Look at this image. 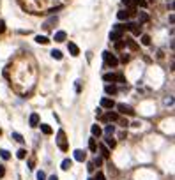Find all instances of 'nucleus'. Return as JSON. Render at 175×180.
<instances>
[{"label": "nucleus", "instance_id": "1", "mask_svg": "<svg viewBox=\"0 0 175 180\" xmlns=\"http://www.w3.org/2000/svg\"><path fill=\"white\" fill-rule=\"evenodd\" d=\"M124 32H126V25H120V23H117L113 25V30L110 32V41H120L124 37Z\"/></svg>", "mask_w": 175, "mask_h": 180}, {"label": "nucleus", "instance_id": "2", "mask_svg": "<svg viewBox=\"0 0 175 180\" xmlns=\"http://www.w3.org/2000/svg\"><path fill=\"white\" fill-rule=\"evenodd\" d=\"M57 145L58 148L62 150V152H67V148H69V145H67V138H66V133L60 129L57 133Z\"/></svg>", "mask_w": 175, "mask_h": 180}, {"label": "nucleus", "instance_id": "3", "mask_svg": "<svg viewBox=\"0 0 175 180\" xmlns=\"http://www.w3.org/2000/svg\"><path fill=\"white\" fill-rule=\"evenodd\" d=\"M103 59H104V64L108 67H117L118 65V59L113 53H110V51H103Z\"/></svg>", "mask_w": 175, "mask_h": 180}, {"label": "nucleus", "instance_id": "4", "mask_svg": "<svg viewBox=\"0 0 175 180\" xmlns=\"http://www.w3.org/2000/svg\"><path fill=\"white\" fill-rule=\"evenodd\" d=\"M117 108H118V111L122 113V115H135L136 111L129 106V104H124V102H120V104H115Z\"/></svg>", "mask_w": 175, "mask_h": 180}, {"label": "nucleus", "instance_id": "5", "mask_svg": "<svg viewBox=\"0 0 175 180\" xmlns=\"http://www.w3.org/2000/svg\"><path fill=\"white\" fill-rule=\"evenodd\" d=\"M101 120L103 122H115V120H118V113H115V111H108L106 115H101Z\"/></svg>", "mask_w": 175, "mask_h": 180}, {"label": "nucleus", "instance_id": "6", "mask_svg": "<svg viewBox=\"0 0 175 180\" xmlns=\"http://www.w3.org/2000/svg\"><path fill=\"white\" fill-rule=\"evenodd\" d=\"M101 108L112 110V108H115V101L110 99V97H103V99H101Z\"/></svg>", "mask_w": 175, "mask_h": 180}, {"label": "nucleus", "instance_id": "7", "mask_svg": "<svg viewBox=\"0 0 175 180\" xmlns=\"http://www.w3.org/2000/svg\"><path fill=\"white\" fill-rule=\"evenodd\" d=\"M126 28H127V30H131L135 36H140V25H138V23H135V21H127Z\"/></svg>", "mask_w": 175, "mask_h": 180}, {"label": "nucleus", "instance_id": "8", "mask_svg": "<svg viewBox=\"0 0 175 180\" xmlns=\"http://www.w3.org/2000/svg\"><path fill=\"white\" fill-rule=\"evenodd\" d=\"M103 80L106 81V85H113L117 83V76L113 73H106V74H103Z\"/></svg>", "mask_w": 175, "mask_h": 180}, {"label": "nucleus", "instance_id": "9", "mask_svg": "<svg viewBox=\"0 0 175 180\" xmlns=\"http://www.w3.org/2000/svg\"><path fill=\"white\" fill-rule=\"evenodd\" d=\"M67 50H69V53H71L73 57H78V55H80V48H78L74 42H67Z\"/></svg>", "mask_w": 175, "mask_h": 180}, {"label": "nucleus", "instance_id": "10", "mask_svg": "<svg viewBox=\"0 0 175 180\" xmlns=\"http://www.w3.org/2000/svg\"><path fill=\"white\" fill-rule=\"evenodd\" d=\"M99 152H101V157L103 159H108L110 157V148L106 145H99Z\"/></svg>", "mask_w": 175, "mask_h": 180}, {"label": "nucleus", "instance_id": "11", "mask_svg": "<svg viewBox=\"0 0 175 180\" xmlns=\"http://www.w3.org/2000/svg\"><path fill=\"white\" fill-rule=\"evenodd\" d=\"M74 159L80 161V162H83V161L87 159V154H85L83 150H80V148H78V150H74Z\"/></svg>", "mask_w": 175, "mask_h": 180}, {"label": "nucleus", "instance_id": "12", "mask_svg": "<svg viewBox=\"0 0 175 180\" xmlns=\"http://www.w3.org/2000/svg\"><path fill=\"white\" fill-rule=\"evenodd\" d=\"M113 134H115V127H113L112 124H108V125L104 127V136H106V138H112Z\"/></svg>", "mask_w": 175, "mask_h": 180}, {"label": "nucleus", "instance_id": "13", "mask_svg": "<svg viewBox=\"0 0 175 180\" xmlns=\"http://www.w3.org/2000/svg\"><path fill=\"white\" fill-rule=\"evenodd\" d=\"M90 131H92V136H94V138H99V136L103 134V129H101L97 124H94V125H92V129H90Z\"/></svg>", "mask_w": 175, "mask_h": 180}, {"label": "nucleus", "instance_id": "14", "mask_svg": "<svg viewBox=\"0 0 175 180\" xmlns=\"http://www.w3.org/2000/svg\"><path fill=\"white\" fill-rule=\"evenodd\" d=\"M117 18L120 21H127L129 20V14H127V11L124 9V11H118V13H117Z\"/></svg>", "mask_w": 175, "mask_h": 180}, {"label": "nucleus", "instance_id": "15", "mask_svg": "<svg viewBox=\"0 0 175 180\" xmlns=\"http://www.w3.org/2000/svg\"><path fill=\"white\" fill-rule=\"evenodd\" d=\"M39 125V115L37 113H32L30 115V127H37Z\"/></svg>", "mask_w": 175, "mask_h": 180}, {"label": "nucleus", "instance_id": "16", "mask_svg": "<svg viewBox=\"0 0 175 180\" xmlns=\"http://www.w3.org/2000/svg\"><path fill=\"white\" fill-rule=\"evenodd\" d=\"M138 25H140V27H141V25H143V23H147V21H149V14H147V13H143V11H140V18H138Z\"/></svg>", "mask_w": 175, "mask_h": 180}, {"label": "nucleus", "instance_id": "17", "mask_svg": "<svg viewBox=\"0 0 175 180\" xmlns=\"http://www.w3.org/2000/svg\"><path fill=\"white\" fill-rule=\"evenodd\" d=\"M66 37H67V34H66L64 30H58L57 34H55V41H57V42H62V41H66Z\"/></svg>", "mask_w": 175, "mask_h": 180}, {"label": "nucleus", "instance_id": "18", "mask_svg": "<svg viewBox=\"0 0 175 180\" xmlns=\"http://www.w3.org/2000/svg\"><path fill=\"white\" fill-rule=\"evenodd\" d=\"M71 166H73V161H71V159H64V161H62V164H60V168H62L64 171H67Z\"/></svg>", "mask_w": 175, "mask_h": 180}, {"label": "nucleus", "instance_id": "19", "mask_svg": "<svg viewBox=\"0 0 175 180\" xmlns=\"http://www.w3.org/2000/svg\"><path fill=\"white\" fill-rule=\"evenodd\" d=\"M104 92L113 96V94H117V87L115 85H104Z\"/></svg>", "mask_w": 175, "mask_h": 180}, {"label": "nucleus", "instance_id": "20", "mask_svg": "<svg viewBox=\"0 0 175 180\" xmlns=\"http://www.w3.org/2000/svg\"><path fill=\"white\" fill-rule=\"evenodd\" d=\"M89 148H90V152H97V141H96V138H90V140H89Z\"/></svg>", "mask_w": 175, "mask_h": 180}, {"label": "nucleus", "instance_id": "21", "mask_svg": "<svg viewBox=\"0 0 175 180\" xmlns=\"http://www.w3.org/2000/svg\"><path fill=\"white\" fill-rule=\"evenodd\" d=\"M41 131H42L44 134H51V133H53V129H51L48 124H41Z\"/></svg>", "mask_w": 175, "mask_h": 180}, {"label": "nucleus", "instance_id": "22", "mask_svg": "<svg viewBox=\"0 0 175 180\" xmlns=\"http://www.w3.org/2000/svg\"><path fill=\"white\" fill-rule=\"evenodd\" d=\"M104 143H106L108 148H115V145H117V141L113 138H104Z\"/></svg>", "mask_w": 175, "mask_h": 180}, {"label": "nucleus", "instance_id": "23", "mask_svg": "<svg viewBox=\"0 0 175 180\" xmlns=\"http://www.w3.org/2000/svg\"><path fill=\"white\" fill-rule=\"evenodd\" d=\"M124 42H126V46H129L131 50H138V44H136L133 39H124Z\"/></svg>", "mask_w": 175, "mask_h": 180}, {"label": "nucleus", "instance_id": "24", "mask_svg": "<svg viewBox=\"0 0 175 180\" xmlns=\"http://www.w3.org/2000/svg\"><path fill=\"white\" fill-rule=\"evenodd\" d=\"M36 42H39V44H48L50 39H48L46 36H37V37H36Z\"/></svg>", "mask_w": 175, "mask_h": 180}, {"label": "nucleus", "instance_id": "25", "mask_svg": "<svg viewBox=\"0 0 175 180\" xmlns=\"http://www.w3.org/2000/svg\"><path fill=\"white\" fill-rule=\"evenodd\" d=\"M51 57H53L55 60H62L64 55H62V51H60V50H53V51H51Z\"/></svg>", "mask_w": 175, "mask_h": 180}, {"label": "nucleus", "instance_id": "26", "mask_svg": "<svg viewBox=\"0 0 175 180\" xmlns=\"http://www.w3.org/2000/svg\"><path fill=\"white\" fill-rule=\"evenodd\" d=\"M16 157H18V159H25V157H27V150H25V148H19L18 152H16Z\"/></svg>", "mask_w": 175, "mask_h": 180}, {"label": "nucleus", "instance_id": "27", "mask_svg": "<svg viewBox=\"0 0 175 180\" xmlns=\"http://www.w3.org/2000/svg\"><path fill=\"white\" fill-rule=\"evenodd\" d=\"M0 157H2L4 161L11 159V154H9V150H0Z\"/></svg>", "mask_w": 175, "mask_h": 180}, {"label": "nucleus", "instance_id": "28", "mask_svg": "<svg viewBox=\"0 0 175 180\" xmlns=\"http://www.w3.org/2000/svg\"><path fill=\"white\" fill-rule=\"evenodd\" d=\"M141 44H145V46H149V44H150V36H147V34H143V36H141Z\"/></svg>", "mask_w": 175, "mask_h": 180}, {"label": "nucleus", "instance_id": "29", "mask_svg": "<svg viewBox=\"0 0 175 180\" xmlns=\"http://www.w3.org/2000/svg\"><path fill=\"white\" fill-rule=\"evenodd\" d=\"M133 4H135V5H140V7H147L149 2H147V0H133Z\"/></svg>", "mask_w": 175, "mask_h": 180}, {"label": "nucleus", "instance_id": "30", "mask_svg": "<svg viewBox=\"0 0 175 180\" xmlns=\"http://www.w3.org/2000/svg\"><path fill=\"white\" fill-rule=\"evenodd\" d=\"M13 138L18 141V143H23V141H25V138H23V136H21L19 133H13Z\"/></svg>", "mask_w": 175, "mask_h": 180}, {"label": "nucleus", "instance_id": "31", "mask_svg": "<svg viewBox=\"0 0 175 180\" xmlns=\"http://www.w3.org/2000/svg\"><path fill=\"white\" fill-rule=\"evenodd\" d=\"M92 164H94V166H101V164H103V157H101V156H96L94 161H92Z\"/></svg>", "mask_w": 175, "mask_h": 180}, {"label": "nucleus", "instance_id": "32", "mask_svg": "<svg viewBox=\"0 0 175 180\" xmlns=\"http://www.w3.org/2000/svg\"><path fill=\"white\" fill-rule=\"evenodd\" d=\"M115 76H117V83H126V76H124L122 73H118Z\"/></svg>", "mask_w": 175, "mask_h": 180}, {"label": "nucleus", "instance_id": "33", "mask_svg": "<svg viewBox=\"0 0 175 180\" xmlns=\"http://www.w3.org/2000/svg\"><path fill=\"white\" fill-rule=\"evenodd\" d=\"M124 46H126V42H124V39H122V41H117V42H115V48H117V50H122Z\"/></svg>", "mask_w": 175, "mask_h": 180}, {"label": "nucleus", "instance_id": "34", "mask_svg": "<svg viewBox=\"0 0 175 180\" xmlns=\"http://www.w3.org/2000/svg\"><path fill=\"white\" fill-rule=\"evenodd\" d=\"M36 177H37V180H46V173H44V171H37Z\"/></svg>", "mask_w": 175, "mask_h": 180}, {"label": "nucleus", "instance_id": "35", "mask_svg": "<svg viewBox=\"0 0 175 180\" xmlns=\"http://www.w3.org/2000/svg\"><path fill=\"white\" fill-rule=\"evenodd\" d=\"M122 4H124V5H127V7H135L133 0H122Z\"/></svg>", "mask_w": 175, "mask_h": 180}, {"label": "nucleus", "instance_id": "36", "mask_svg": "<svg viewBox=\"0 0 175 180\" xmlns=\"http://www.w3.org/2000/svg\"><path fill=\"white\" fill-rule=\"evenodd\" d=\"M94 180H106V177H104V173H101V171H99V173L96 175V179H94Z\"/></svg>", "mask_w": 175, "mask_h": 180}, {"label": "nucleus", "instance_id": "37", "mask_svg": "<svg viewBox=\"0 0 175 180\" xmlns=\"http://www.w3.org/2000/svg\"><path fill=\"white\" fill-rule=\"evenodd\" d=\"M120 60H122V62H124V64H126V62H129V55H126V53H124V55H122V57H120Z\"/></svg>", "mask_w": 175, "mask_h": 180}, {"label": "nucleus", "instance_id": "38", "mask_svg": "<svg viewBox=\"0 0 175 180\" xmlns=\"http://www.w3.org/2000/svg\"><path fill=\"white\" fill-rule=\"evenodd\" d=\"M120 125H122V127H127V125H129V122H127L126 119H122V120H120Z\"/></svg>", "mask_w": 175, "mask_h": 180}, {"label": "nucleus", "instance_id": "39", "mask_svg": "<svg viewBox=\"0 0 175 180\" xmlns=\"http://www.w3.org/2000/svg\"><path fill=\"white\" fill-rule=\"evenodd\" d=\"M4 175H5V168H4V166H2V164H0V179H2V177H4Z\"/></svg>", "mask_w": 175, "mask_h": 180}, {"label": "nucleus", "instance_id": "40", "mask_svg": "<svg viewBox=\"0 0 175 180\" xmlns=\"http://www.w3.org/2000/svg\"><path fill=\"white\" fill-rule=\"evenodd\" d=\"M101 115H103V110H101V108H97V110H96V117L101 119Z\"/></svg>", "mask_w": 175, "mask_h": 180}, {"label": "nucleus", "instance_id": "41", "mask_svg": "<svg viewBox=\"0 0 175 180\" xmlns=\"http://www.w3.org/2000/svg\"><path fill=\"white\" fill-rule=\"evenodd\" d=\"M172 102H174L172 97H166V99H165V104H172Z\"/></svg>", "mask_w": 175, "mask_h": 180}, {"label": "nucleus", "instance_id": "42", "mask_svg": "<svg viewBox=\"0 0 175 180\" xmlns=\"http://www.w3.org/2000/svg\"><path fill=\"white\" fill-rule=\"evenodd\" d=\"M87 170H89V171H94V164H92V162H89V166H87Z\"/></svg>", "mask_w": 175, "mask_h": 180}, {"label": "nucleus", "instance_id": "43", "mask_svg": "<svg viewBox=\"0 0 175 180\" xmlns=\"http://www.w3.org/2000/svg\"><path fill=\"white\" fill-rule=\"evenodd\" d=\"M4 30H5V25H4V21H0V34H2Z\"/></svg>", "mask_w": 175, "mask_h": 180}, {"label": "nucleus", "instance_id": "44", "mask_svg": "<svg viewBox=\"0 0 175 180\" xmlns=\"http://www.w3.org/2000/svg\"><path fill=\"white\" fill-rule=\"evenodd\" d=\"M48 180H58V177H57V175H51V177H50Z\"/></svg>", "mask_w": 175, "mask_h": 180}, {"label": "nucleus", "instance_id": "45", "mask_svg": "<svg viewBox=\"0 0 175 180\" xmlns=\"http://www.w3.org/2000/svg\"><path fill=\"white\" fill-rule=\"evenodd\" d=\"M0 134H2V129H0Z\"/></svg>", "mask_w": 175, "mask_h": 180}, {"label": "nucleus", "instance_id": "46", "mask_svg": "<svg viewBox=\"0 0 175 180\" xmlns=\"http://www.w3.org/2000/svg\"><path fill=\"white\" fill-rule=\"evenodd\" d=\"M89 180H94V179H89Z\"/></svg>", "mask_w": 175, "mask_h": 180}, {"label": "nucleus", "instance_id": "47", "mask_svg": "<svg viewBox=\"0 0 175 180\" xmlns=\"http://www.w3.org/2000/svg\"><path fill=\"white\" fill-rule=\"evenodd\" d=\"M170 2H172V0H170Z\"/></svg>", "mask_w": 175, "mask_h": 180}]
</instances>
